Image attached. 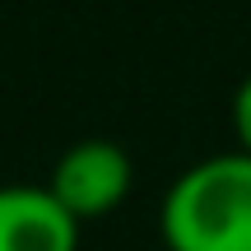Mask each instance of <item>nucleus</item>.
I'll use <instances>...</instances> for the list:
<instances>
[{
    "label": "nucleus",
    "instance_id": "obj_3",
    "mask_svg": "<svg viewBox=\"0 0 251 251\" xmlns=\"http://www.w3.org/2000/svg\"><path fill=\"white\" fill-rule=\"evenodd\" d=\"M79 219L47 186H0V251H75Z\"/></svg>",
    "mask_w": 251,
    "mask_h": 251
},
{
    "label": "nucleus",
    "instance_id": "obj_1",
    "mask_svg": "<svg viewBox=\"0 0 251 251\" xmlns=\"http://www.w3.org/2000/svg\"><path fill=\"white\" fill-rule=\"evenodd\" d=\"M158 228L168 251H251V153L191 163L163 196Z\"/></svg>",
    "mask_w": 251,
    "mask_h": 251
},
{
    "label": "nucleus",
    "instance_id": "obj_4",
    "mask_svg": "<svg viewBox=\"0 0 251 251\" xmlns=\"http://www.w3.org/2000/svg\"><path fill=\"white\" fill-rule=\"evenodd\" d=\"M233 126H237V140L251 153V75L237 84V98H233Z\"/></svg>",
    "mask_w": 251,
    "mask_h": 251
},
{
    "label": "nucleus",
    "instance_id": "obj_2",
    "mask_svg": "<svg viewBox=\"0 0 251 251\" xmlns=\"http://www.w3.org/2000/svg\"><path fill=\"white\" fill-rule=\"evenodd\" d=\"M130 153L117 140H79L56 158L47 191L84 224V219H102L107 209H117L130 191Z\"/></svg>",
    "mask_w": 251,
    "mask_h": 251
}]
</instances>
